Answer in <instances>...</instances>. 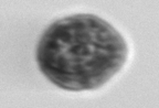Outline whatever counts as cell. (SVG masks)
Here are the masks:
<instances>
[{
  "label": "cell",
  "instance_id": "cell-1",
  "mask_svg": "<svg viewBox=\"0 0 159 108\" xmlns=\"http://www.w3.org/2000/svg\"><path fill=\"white\" fill-rule=\"evenodd\" d=\"M126 42L113 25L95 15L60 19L42 34L37 61L51 83L66 91H93L124 66Z\"/></svg>",
  "mask_w": 159,
  "mask_h": 108
}]
</instances>
